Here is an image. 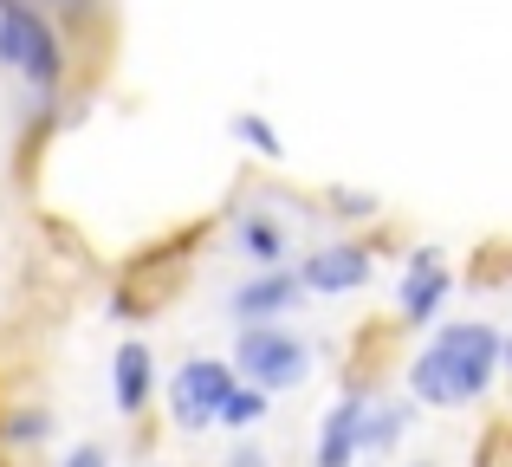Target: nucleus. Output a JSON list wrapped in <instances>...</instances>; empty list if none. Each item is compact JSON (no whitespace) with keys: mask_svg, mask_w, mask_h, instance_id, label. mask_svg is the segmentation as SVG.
Returning <instances> with one entry per match:
<instances>
[{"mask_svg":"<svg viewBox=\"0 0 512 467\" xmlns=\"http://www.w3.org/2000/svg\"><path fill=\"white\" fill-rule=\"evenodd\" d=\"M234 370L253 383V390L279 396V390H299L312 377V344L286 325H240L234 338Z\"/></svg>","mask_w":512,"mask_h":467,"instance_id":"nucleus-3","label":"nucleus"},{"mask_svg":"<svg viewBox=\"0 0 512 467\" xmlns=\"http://www.w3.org/2000/svg\"><path fill=\"white\" fill-rule=\"evenodd\" d=\"M0 442L7 448H46L52 442V416L46 409H7V416H0Z\"/></svg>","mask_w":512,"mask_h":467,"instance_id":"nucleus-12","label":"nucleus"},{"mask_svg":"<svg viewBox=\"0 0 512 467\" xmlns=\"http://www.w3.org/2000/svg\"><path fill=\"white\" fill-rule=\"evenodd\" d=\"M234 137L240 143H247V150H260V156H286V143H279V130L273 124H266V117H234Z\"/></svg>","mask_w":512,"mask_h":467,"instance_id":"nucleus-14","label":"nucleus"},{"mask_svg":"<svg viewBox=\"0 0 512 467\" xmlns=\"http://www.w3.org/2000/svg\"><path fill=\"white\" fill-rule=\"evenodd\" d=\"M234 234H240V253H247V260L260 266V273H273V266H286V228H279L273 215H260V208H247Z\"/></svg>","mask_w":512,"mask_h":467,"instance_id":"nucleus-10","label":"nucleus"},{"mask_svg":"<svg viewBox=\"0 0 512 467\" xmlns=\"http://www.w3.org/2000/svg\"><path fill=\"white\" fill-rule=\"evenodd\" d=\"M65 467H111V455H104L98 442H78L72 455H65Z\"/></svg>","mask_w":512,"mask_h":467,"instance_id":"nucleus-17","label":"nucleus"},{"mask_svg":"<svg viewBox=\"0 0 512 467\" xmlns=\"http://www.w3.org/2000/svg\"><path fill=\"white\" fill-rule=\"evenodd\" d=\"M266 403H273V396H266V390H253V383H240V390L227 396V409H221V429L247 435L253 422H266Z\"/></svg>","mask_w":512,"mask_h":467,"instance_id":"nucleus-13","label":"nucleus"},{"mask_svg":"<svg viewBox=\"0 0 512 467\" xmlns=\"http://www.w3.org/2000/svg\"><path fill=\"white\" fill-rule=\"evenodd\" d=\"M454 292V266L441 247H415L402 260V279H396V318L402 325H435V312L448 305Z\"/></svg>","mask_w":512,"mask_h":467,"instance_id":"nucleus-5","label":"nucleus"},{"mask_svg":"<svg viewBox=\"0 0 512 467\" xmlns=\"http://www.w3.org/2000/svg\"><path fill=\"white\" fill-rule=\"evenodd\" d=\"M234 390H240V383H234V357H188V364L175 370V383H169V416H175V429H182V435L214 429Z\"/></svg>","mask_w":512,"mask_h":467,"instance_id":"nucleus-4","label":"nucleus"},{"mask_svg":"<svg viewBox=\"0 0 512 467\" xmlns=\"http://www.w3.org/2000/svg\"><path fill=\"white\" fill-rule=\"evenodd\" d=\"M0 65L20 72L39 98H52L65 78V39L33 0H0Z\"/></svg>","mask_w":512,"mask_h":467,"instance_id":"nucleus-2","label":"nucleus"},{"mask_svg":"<svg viewBox=\"0 0 512 467\" xmlns=\"http://www.w3.org/2000/svg\"><path fill=\"white\" fill-rule=\"evenodd\" d=\"M500 364L512 370V331H506V338H500Z\"/></svg>","mask_w":512,"mask_h":467,"instance_id":"nucleus-19","label":"nucleus"},{"mask_svg":"<svg viewBox=\"0 0 512 467\" xmlns=\"http://www.w3.org/2000/svg\"><path fill=\"white\" fill-rule=\"evenodd\" d=\"M299 279H305V292H325V299L357 292L363 279H370V247H357V240H344V247H318L312 260H299Z\"/></svg>","mask_w":512,"mask_h":467,"instance_id":"nucleus-8","label":"nucleus"},{"mask_svg":"<svg viewBox=\"0 0 512 467\" xmlns=\"http://www.w3.org/2000/svg\"><path fill=\"white\" fill-rule=\"evenodd\" d=\"M111 396H117L124 416H143V409H150V396H156V357H150V344H124V351H117Z\"/></svg>","mask_w":512,"mask_h":467,"instance_id":"nucleus-9","label":"nucleus"},{"mask_svg":"<svg viewBox=\"0 0 512 467\" xmlns=\"http://www.w3.org/2000/svg\"><path fill=\"white\" fill-rule=\"evenodd\" d=\"M363 416H370V396L344 390L338 403L318 422V467H357L363 461Z\"/></svg>","mask_w":512,"mask_h":467,"instance_id":"nucleus-7","label":"nucleus"},{"mask_svg":"<svg viewBox=\"0 0 512 467\" xmlns=\"http://www.w3.org/2000/svg\"><path fill=\"white\" fill-rule=\"evenodd\" d=\"M299 299H305V279H299V266H273V273H253V279H240V286L227 292V312H234L240 325H279V318H286Z\"/></svg>","mask_w":512,"mask_h":467,"instance_id":"nucleus-6","label":"nucleus"},{"mask_svg":"<svg viewBox=\"0 0 512 467\" xmlns=\"http://www.w3.org/2000/svg\"><path fill=\"white\" fill-rule=\"evenodd\" d=\"M487 260H493V266H474V286H500V279H512V247H506V253L493 247Z\"/></svg>","mask_w":512,"mask_h":467,"instance_id":"nucleus-16","label":"nucleus"},{"mask_svg":"<svg viewBox=\"0 0 512 467\" xmlns=\"http://www.w3.org/2000/svg\"><path fill=\"white\" fill-rule=\"evenodd\" d=\"M409 422H415V403H370V416H363V455H383Z\"/></svg>","mask_w":512,"mask_h":467,"instance_id":"nucleus-11","label":"nucleus"},{"mask_svg":"<svg viewBox=\"0 0 512 467\" xmlns=\"http://www.w3.org/2000/svg\"><path fill=\"white\" fill-rule=\"evenodd\" d=\"M227 467H266V455H260V448H253V442H240L234 455H227Z\"/></svg>","mask_w":512,"mask_h":467,"instance_id":"nucleus-18","label":"nucleus"},{"mask_svg":"<svg viewBox=\"0 0 512 467\" xmlns=\"http://www.w3.org/2000/svg\"><path fill=\"white\" fill-rule=\"evenodd\" d=\"M331 202H338V208H331V215H344V221H370L376 215V195H350V189H331Z\"/></svg>","mask_w":512,"mask_h":467,"instance_id":"nucleus-15","label":"nucleus"},{"mask_svg":"<svg viewBox=\"0 0 512 467\" xmlns=\"http://www.w3.org/2000/svg\"><path fill=\"white\" fill-rule=\"evenodd\" d=\"M415 467H435V461H415Z\"/></svg>","mask_w":512,"mask_h":467,"instance_id":"nucleus-20","label":"nucleus"},{"mask_svg":"<svg viewBox=\"0 0 512 467\" xmlns=\"http://www.w3.org/2000/svg\"><path fill=\"white\" fill-rule=\"evenodd\" d=\"M493 377H500V331L480 318H461V325H441L409 357V403L467 409L493 390Z\"/></svg>","mask_w":512,"mask_h":467,"instance_id":"nucleus-1","label":"nucleus"}]
</instances>
